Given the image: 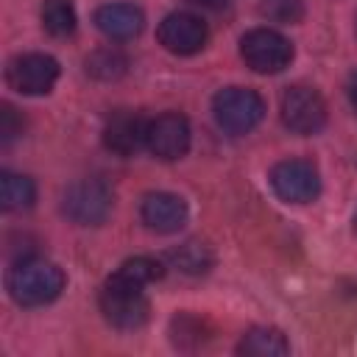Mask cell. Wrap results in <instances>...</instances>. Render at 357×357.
Masks as SVG:
<instances>
[{
    "label": "cell",
    "instance_id": "6da1fadb",
    "mask_svg": "<svg viewBox=\"0 0 357 357\" xmlns=\"http://www.w3.org/2000/svg\"><path fill=\"white\" fill-rule=\"evenodd\" d=\"M64 271L39 257H22L8 271V293L22 307H42L61 296Z\"/></svg>",
    "mask_w": 357,
    "mask_h": 357
},
{
    "label": "cell",
    "instance_id": "7a4b0ae2",
    "mask_svg": "<svg viewBox=\"0 0 357 357\" xmlns=\"http://www.w3.org/2000/svg\"><path fill=\"white\" fill-rule=\"evenodd\" d=\"M98 301H100L103 318L117 329H139L148 321V312H151V304L145 298L142 284L128 282L117 273L109 276Z\"/></svg>",
    "mask_w": 357,
    "mask_h": 357
},
{
    "label": "cell",
    "instance_id": "3957f363",
    "mask_svg": "<svg viewBox=\"0 0 357 357\" xmlns=\"http://www.w3.org/2000/svg\"><path fill=\"white\" fill-rule=\"evenodd\" d=\"M212 112L220 128L229 134H245L265 117V100L248 86H226L215 95Z\"/></svg>",
    "mask_w": 357,
    "mask_h": 357
},
{
    "label": "cell",
    "instance_id": "277c9868",
    "mask_svg": "<svg viewBox=\"0 0 357 357\" xmlns=\"http://www.w3.org/2000/svg\"><path fill=\"white\" fill-rule=\"evenodd\" d=\"M240 56L254 73L273 75L293 61V45L273 28H254L240 39Z\"/></svg>",
    "mask_w": 357,
    "mask_h": 357
},
{
    "label": "cell",
    "instance_id": "5b68a950",
    "mask_svg": "<svg viewBox=\"0 0 357 357\" xmlns=\"http://www.w3.org/2000/svg\"><path fill=\"white\" fill-rule=\"evenodd\" d=\"M112 187L103 178H81L64 192V212L78 226H100L112 212Z\"/></svg>",
    "mask_w": 357,
    "mask_h": 357
},
{
    "label": "cell",
    "instance_id": "8992f818",
    "mask_svg": "<svg viewBox=\"0 0 357 357\" xmlns=\"http://www.w3.org/2000/svg\"><path fill=\"white\" fill-rule=\"evenodd\" d=\"M279 109H282V123L293 134H301V137L318 134L326 123V103L321 92L312 86H301V84L287 86Z\"/></svg>",
    "mask_w": 357,
    "mask_h": 357
},
{
    "label": "cell",
    "instance_id": "52a82bcc",
    "mask_svg": "<svg viewBox=\"0 0 357 357\" xmlns=\"http://www.w3.org/2000/svg\"><path fill=\"white\" fill-rule=\"evenodd\" d=\"M6 81L22 95H47L59 81V61L47 53L14 56L6 67Z\"/></svg>",
    "mask_w": 357,
    "mask_h": 357
},
{
    "label": "cell",
    "instance_id": "ba28073f",
    "mask_svg": "<svg viewBox=\"0 0 357 357\" xmlns=\"http://www.w3.org/2000/svg\"><path fill=\"white\" fill-rule=\"evenodd\" d=\"M273 192L287 204H310L321 192L318 167L307 159H284L271 170Z\"/></svg>",
    "mask_w": 357,
    "mask_h": 357
},
{
    "label": "cell",
    "instance_id": "9c48e42d",
    "mask_svg": "<svg viewBox=\"0 0 357 357\" xmlns=\"http://www.w3.org/2000/svg\"><path fill=\"white\" fill-rule=\"evenodd\" d=\"M145 148L162 162L181 159L190 151V123H187V117L178 114V112H165V114L148 120Z\"/></svg>",
    "mask_w": 357,
    "mask_h": 357
},
{
    "label": "cell",
    "instance_id": "30bf717a",
    "mask_svg": "<svg viewBox=\"0 0 357 357\" xmlns=\"http://www.w3.org/2000/svg\"><path fill=\"white\" fill-rule=\"evenodd\" d=\"M159 42L176 56H192L206 45V25L190 11H173L159 22Z\"/></svg>",
    "mask_w": 357,
    "mask_h": 357
},
{
    "label": "cell",
    "instance_id": "8fae6325",
    "mask_svg": "<svg viewBox=\"0 0 357 357\" xmlns=\"http://www.w3.org/2000/svg\"><path fill=\"white\" fill-rule=\"evenodd\" d=\"M139 215H142V223L151 231L173 234L187 223L190 209H187V201L173 195V192H151V195L142 198Z\"/></svg>",
    "mask_w": 357,
    "mask_h": 357
},
{
    "label": "cell",
    "instance_id": "7c38bea8",
    "mask_svg": "<svg viewBox=\"0 0 357 357\" xmlns=\"http://www.w3.org/2000/svg\"><path fill=\"white\" fill-rule=\"evenodd\" d=\"M145 134H148V120H142L139 114L123 109V112H114L106 120L103 142L117 156H134L145 145Z\"/></svg>",
    "mask_w": 357,
    "mask_h": 357
},
{
    "label": "cell",
    "instance_id": "4fadbf2b",
    "mask_svg": "<svg viewBox=\"0 0 357 357\" xmlns=\"http://www.w3.org/2000/svg\"><path fill=\"white\" fill-rule=\"evenodd\" d=\"M95 25L109 39H134L145 25V14L134 3H106L95 11Z\"/></svg>",
    "mask_w": 357,
    "mask_h": 357
},
{
    "label": "cell",
    "instance_id": "5bb4252c",
    "mask_svg": "<svg viewBox=\"0 0 357 357\" xmlns=\"http://www.w3.org/2000/svg\"><path fill=\"white\" fill-rule=\"evenodd\" d=\"M237 351L240 354H251V357H276V354H287L290 351V343L284 340V335L279 329L254 326V329H248L243 335Z\"/></svg>",
    "mask_w": 357,
    "mask_h": 357
},
{
    "label": "cell",
    "instance_id": "9a60e30c",
    "mask_svg": "<svg viewBox=\"0 0 357 357\" xmlns=\"http://www.w3.org/2000/svg\"><path fill=\"white\" fill-rule=\"evenodd\" d=\"M36 201V187L28 176L20 173H3L0 176V204L6 212H22L31 209Z\"/></svg>",
    "mask_w": 357,
    "mask_h": 357
},
{
    "label": "cell",
    "instance_id": "2e32d148",
    "mask_svg": "<svg viewBox=\"0 0 357 357\" xmlns=\"http://www.w3.org/2000/svg\"><path fill=\"white\" fill-rule=\"evenodd\" d=\"M170 265L178 268L181 273L201 276V273H206L212 268V251L198 240H187L176 251H170Z\"/></svg>",
    "mask_w": 357,
    "mask_h": 357
},
{
    "label": "cell",
    "instance_id": "e0dca14e",
    "mask_svg": "<svg viewBox=\"0 0 357 357\" xmlns=\"http://www.w3.org/2000/svg\"><path fill=\"white\" fill-rule=\"evenodd\" d=\"M42 25L50 36H70L75 31L73 0H45L42 3Z\"/></svg>",
    "mask_w": 357,
    "mask_h": 357
},
{
    "label": "cell",
    "instance_id": "ac0fdd59",
    "mask_svg": "<svg viewBox=\"0 0 357 357\" xmlns=\"http://www.w3.org/2000/svg\"><path fill=\"white\" fill-rule=\"evenodd\" d=\"M126 67H128V59L120 50H112V47H100V50L86 56V73L95 75V78H103V81L120 78L126 73Z\"/></svg>",
    "mask_w": 357,
    "mask_h": 357
},
{
    "label": "cell",
    "instance_id": "d6986e66",
    "mask_svg": "<svg viewBox=\"0 0 357 357\" xmlns=\"http://www.w3.org/2000/svg\"><path fill=\"white\" fill-rule=\"evenodd\" d=\"M165 273V268H162V262L159 259H153V257H134V259H126L120 268H117V276H123V279H128V282H137V284H151V282H156L159 276Z\"/></svg>",
    "mask_w": 357,
    "mask_h": 357
},
{
    "label": "cell",
    "instance_id": "ffe728a7",
    "mask_svg": "<svg viewBox=\"0 0 357 357\" xmlns=\"http://www.w3.org/2000/svg\"><path fill=\"white\" fill-rule=\"evenodd\" d=\"M259 14L268 17L271 22H282V25H293L304 17V3L301 0H262L259 3Z\"/></svg>",
    "mask_w": 357,
    "mask_h": 357
},
{
    "label": "cell",
    "instance_id": "44dd1931",
    "mask_svg": "<svg viewBox=\"0 0 357 357\" xmlns=\"http://www.w3.org/2000/svg\"><path fill=\"white\" fill-rule=\"evenodd\" d=\"M20 134H22V117L17 114V109L11 103H3V112H0V139H3V145H8Z\"/></svg>",
    "mask_w": 357,
    "mask_h": 357
},
{
    "label": "cell",
    "instance_id": "7402d4cb",
    "mask_svg": "<svg viewBox=\"0 0 357 357\" xmlns=\"http://www.w3.org/2000/svg\"><path fill=\"white\" fill-rule=\"evenodd\" d=\"M190 3H195V6H201V8H212V11H220V8H226L231 0H190Z\"/></svg>",
    "mask_w": 357,
    "mask_h": 357
},
{
    "label": "cell",
    "instance_id": "603a6c76",
    "mask_svg": "<svg viewBox=\"0 0 357 357\" xmlns=\"http://www.w3.org/2000/svg\"><path fill=\"white\" fill-rule=\"evenodd\" d=\"M349 100H351V106H354V112H357V73L349 78Z\"/></svg>",
    "mask_w": 357,
    "mask_h": 357
},
{
    "label": "cell",
    "instance_id": "cb8c5ba5",
    "mask_svg": "<svg viewBox=\"0 0 357 357\" xmlns=\"http://www.w3.org/2000/svg\"><path fill=\"white\" fill-rule=\"evenodd\" d=\"M354 231H357V215H354Z\"/></svg>",
    "mask_w": 357,
    "mask_h": 357
}]
</instances>
